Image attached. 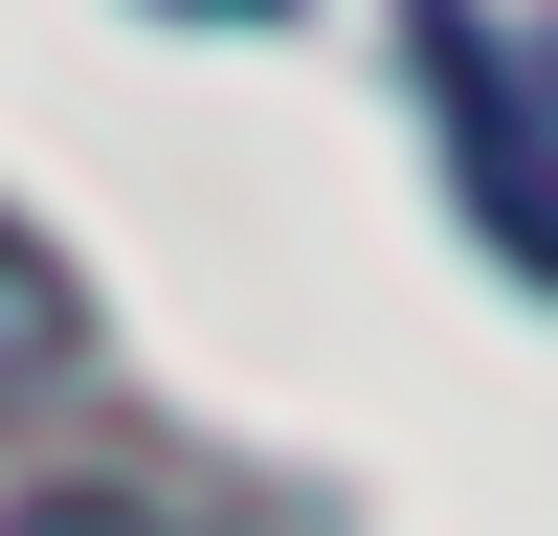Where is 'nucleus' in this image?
Segmentation results:
<instances>
[{
	"label": "nucleus",
	"instance_id": "1",
	"mask_svg": "<svg viewBox=\"0 0 558 536\" xmlns=\"http://www.w3.org/2000/svg\"><path fill=\"white\" fill-rule=\"evenodd\" d=\"M425 112H447V179H470L492 268H536V291H558V23L425 0Z\"/></svg>",
	"mask_w": 558,
	"mask_h": 536
},
{
	"label": "nucleus",
	"instance_id": "2",
	"mask_svg": "<svg viewBox=\"0 0 558 536\" xmlns=\"http://www.w3.org/2000/svg\"><path fill=\"white\" fill-rule=\"evenodd\" d=\"M0 536H179L157 491H45V514H0Z\"/></svg>",
	"mask_w": 558,
	"mask_h": 536
},
{
	"label": "nucleus",
	"instance_id": "3",
	"mask_svg": "<svg viewBox=\"0 0 558 536\" xmlns=\"http://www.w3.org/2000/svg\"><path fill=\"white\" fill-rule=\"evenodd\" d=\"M223 23H268V0H223Z\"/></svg>",
	"mask_w": 558,
	"mask_h": 536
}]
</instances>
